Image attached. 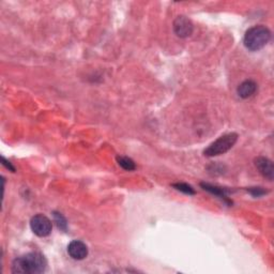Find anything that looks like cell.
Listing matches in <instances>:
<instances>
[{
  "instance_id": "cell-1",
  "label": "cell",
  "mask_w": 274,
  "mask_h": 274,
  "mask_svg": "<svg viewBox=\"0 0 274 274\" xmlns=\"http://www.w3.org/2000/svg\"><path fill=\"white\" fill-rule=\"evenodd\" d=\"M47 262L40 253H29L13 260L12 272L24 274H40L46 270Z\"/></svg>"
},
{
  "instance_id": "cell-2",
  "label": "cell",
  "mask_w": 274,
  "mask_h": 274,
  "mask_svg": "<svg viewBox=\"0 0 274 274\" xmlns=\"http://www.w3.org/2000/svg\"><path fill=\"white\" fill-rule=\"evenodd\" d=\"M271 39L270 30L263 25L254 26L245 32L243 44L244 46L252 51H257L264 48Z\"/></svg>"
},
{
  "instance_id": "cell-3",
  "label": "cell",
  "mask_w": 274,
  "mask_h": 274,
  "mask_svg": "<svg viewBox=\"0 0 274 274\" xmlns=\"http://www.w3.org/2000/svg\"><path fill=\"white\" fill-rule=\"evenodd\" d=\"M238 139V135L236 133H228L221 136L215 141H213L205 151L207 156H217L226 153L228 150H230Z\"/></svg>"
},
{
  "instance_id": "cell-4",
  "label": "cell",
  "mask_w": 274,
  "mask_h": 274,
  "mask_svg": "<svg viewBox=\"0 0 274 274\" xmlns=\"http://www.w3.org/2000/svg\"><path fill=\"white\" fill-rule=\"evenodd\" d=\"M30 227L35 234H37L38 237L43 238L49 236L53 224H51V221L47 217H45L43 214H37L31 219Z\"/></svg>"
},
{
  "instance_id": "cell-5",
  "label": "cell",
  "mask_w": 274,
  "mask_h": 274,
  "mask_svg": "<svg viewBox=\"0 0 274 274\" xmlns=\"http://www.w3.org/2000/svg\"><path fill=\"white\" fill-rule=\"evenodd\" d=\"M194 30L193 23L186 16H178L174 21V31L180 38H187Z\"/></svg>"
},
{
  "instance_id": "cell-6",
  "label": "cell",
  "mask_w": 274,
  "mask_h": 274,
  "mask_svg": "<svg viewBox=\"0 0 274 274\" xmlns=\"http://www.w3.org/2000/svg\"><path fill=\"white\" fill-rule=\"evenodd\" d=\"M69 255L75 260H83L88 256V247L83 241L73 240L68 245Z\"/></svg>"
},
{
  "instance_id": "cell-7",
  "label": "cell",
  "mask_w": 274,
  "mask_h": 274,
  "mask_svg": "<svg viewBox=\"0 0 274 274\" xmlns=\"http://www.w3.org/2000/svg\"><path fill=\"white\" fill-rule=\"evenodd\" d=\"M255 166L265 178L270 181L273 180L274 167L271 160H269L268 158H265V156H258V158L255 159Z\"/></svg>"
},
{
  "instance_id": "cell-8",
  "label": "cell",
  "mask_w": 274,
  "mask_h": 274,
  "mask_svg": "<svg viewBox=\"0 0 274 274\" xmlns=\"http://www.w3.org/2000/svg\"><path fill=\"white\" fill-rule=\"evenodd\" d=\"M256 90H257V84L252 80H247V81H244L243 83H241L237 89L239 96L242 97V99L251 97L252 95L255 94Z\"/></svg>"
},
{
  "instance_id": "cell-9",
  "label": "cell",
  "mask_w": 274,
  "mask_h": 274,
  "mask_svg": "<svg viewBox=\"0 0 274 274\" xmlns=\"http://www.w3.org/2000/svg\"><path fill=\"white\" fill-rule=\"evenodd\" d=\"M200 185H201V187H204V190L215 195V196L220 197L222 200H224V203H226L227 205H232V201H230L227 197V194L230 193L229 190H227V188H224V187L217 186V185L209 184V183H201Z\"/></svg>"
},
{
  "instance_id": "cell-10",
  "label": "cell",
  "mask_w": 274,
  "mask_h": 274,
  "mask_svg": "<svg viewBox=\"0 0 274 274\" xmlns=\"http://www.w3.org/2000/svg\"><path fill=\"white\" fill-rule=\"evenodd\" d=\"M117 162H118L119 166H121L123 169H126V171L131 172L136 168L133 160L127 158V156H117Z\"/></svg>"
},
{
  "instance_id": "cell-11",
  "label": "cell",
  "mask_w": 274,
  "mask_h": 274,
  "mask_svg": "<svg viewBox=\"0 0 274 274\" xmlns=\"http://www.w3.org/2000/svg\"><path fill=\"white\" fill-rule=\"evenodd\" d=\"M53 215H54V220L56 222L58 228H60L61 230L66 231L67 230V227H68V223H67L66 218H64L61 213L56 212V211L53 212Z\"/></svg>"
},
{
  "instance_id": "cell-12",
  "label": "cell",
  "mask_w": 274,
  "mask_h": 274,
  "mask_svg": "<svg viewBox=\"0 0 274 274\" xmlns=\"http://www.w3.org/2000/svg\"><path fill=\"white\" fill-rule=\"evenodd\" d=\"M173 186L176 188V190H178L187 195H195V193H196L191 185H188L186 183H175L173 184Z\"/></svg>"
},
{
  "instance_id": "cell-13",
  "label": "cell",
  "mask_w": 274,
  "mask_h": 274,
  "mask_svg": "<svg viewBox=\"0 0 274 274\" xmlns=\"http://www.w3.org/2000/svg\"><path fill=\"white\" fill-rule=\"evenodd\" d=\"M247 191H249L252 196H254V197L264 196V195L268 193V191L265 190L264 187H250V188H247Z\"/></svg>"
},
{
  "instance_id": "cell-14",
  "label": "cell",
  "mask_w": 274,
  "mask_h": 274,
  "mask_svg": "<svg viewBox=\"0 0 274 274\" xmlns=\"http://www.w3.org/2000/svg\"><path fill=\"white\" fill-rule=\"evenodd\" d=\"M1 160H2V164L6 167V168H8V169H10V171L11 172H13V173H14L15 172V168L14 167H13L12 165H11V163L10 162H8V161H6L4 158H3V156H2V158H1Z\"/></svg>"
}]
</instances>
